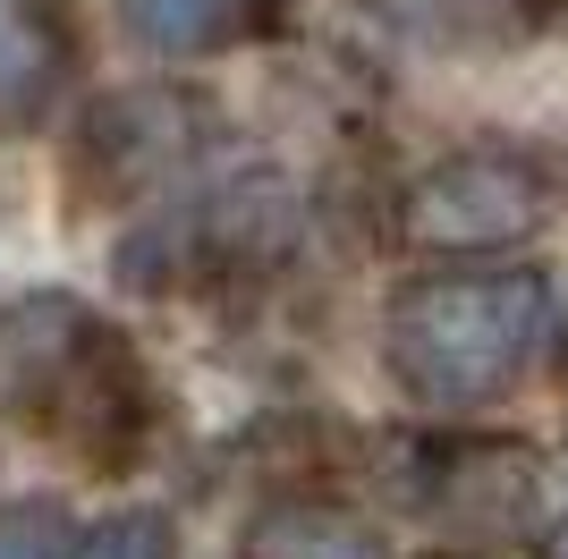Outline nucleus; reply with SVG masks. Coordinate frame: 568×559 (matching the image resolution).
<instances>
[{
  "label": "nucleus",
  "mask_w": 568,
  "mask_h": 559,
  "mask_svg": "<svg viewBox=\"0 0 568 559\" xmlns=\"http://www.w3.org/2000/svg\"><path fill=\"white\" fill-rule=\"evenodd\" d=\"M551 339V280L526 263H442L390 288L382 373L425 416H475L535 373Z\"/></svg>",
  "instance_id": "obj_1"
},
{
  "label": "nucleus",
  "mask_w": 568,
  "mask_h": 559,
  "mask_svg": "<svg viewBox=\"0 0 568 559\" xmlns=\"http://www.w3.org/2000/svg\"><path fill=\"white\" fill-rule=\"evenodd\" d=\"M0 390L43 441L94 475L136 466L162 433V390L136 339L69 288H34L0 314Z\"/></svg>",
  "instance_id": "obj_2"
},
{
  "label": "nucleus",
  "mask_w": 568,
  "mask_h": 559,
  "mask_svg": "<svg viewBox=\"0 0 568 559\" xmlns=\"http://www.w3.org/2000/svg\"><path fill=\"white\" fill-rule=\"evenodd\" d=\"M568 212V153L535 136H475L390 195V237L442 263H484L535 246Z\"/></svg>",
  "instance_id": "obj_3"
},
{
  "label": "nucleus",
  "mask_w": 568,
  "mask_h": 559,
  "mask_svg": "<svg viewBox=\"0 0 568 559\" xmlns=\"http://www.w3.org/2000/svg\"><path fill=\"white\" fill-rule=\"evenodd\" d=\"M128 246H162V263H136V272H128V280H144V288H179V280H187V288H255V280H272L288 263V246H297V195H288L281 170H237V179L187 195L170 221L136 230Z\"/></svg>",
  "instance_id": "obj_4"
},
{
  "label": "nucleus",
  "mask_w": 568,
  "mask_h": 559,
  "mask_svg": "<svg viewBox=\"0 0 568 559\" xmlns=\"http://www.w3.org/2000/svg\"><path fill=\"white\" fill-rule=\"evenodd\" d=\"M213 136H221V119H213L204 93H187V85H119L77 119V136H69L77 195H85V204L153 195V186L187 179Z\"/></svg>",
  "instance_id": "obj_5"
},
{
  "label": "nucleus",
  "mask_w": 568,
  "mask_h": 559,
  "mask_svg": "<svg viewBox=\"0 0 568 559\" xmlns=\"http://www.w3.org/2000/svg\"><path fill=\"white\" fill-rule=\"evenodd\" d=\"M399 500L458 535H526L544 517V458L509 433L399 441Z\"/></svg>",
  "instance_id": "obj_6"
},
{
  "label": "nucleus",
  "mask_w": 568,
  "mask_h": 559,
  "mask_svg": "<svg viewBox=\"0 0 568 559\" xmlns=\"http://www.w3.org/2000/svg\"><path fill=\"white\" fill-rule=\"evenodd\" d=\"M77 77V0H0V128H26Z\"/></svg>",
  "instance_id": "obj_7"
},
{
  "label": "nucleus",
  "mask_w": 568,
  "mask_h": 559,
  "mask_svg": "<svg viewBox=\"0 0 568 559\" xmlns=\"http://www.w3.org/2000/svg\"><path fill=\"white\" fill-rule=\"evenodd\" d=\"M119 26H128L136 51L204 60V51H237V43L288 34V0H119Z\"/></svg>",
  "instance_id": "obj_8"
},
{
  "label": "nucleus",
  "mask_w": 568,
  "mask_h": 559,
  "mask_svg": "<svg viewBox=\"0 0 568 559\" xmlns=\"http://www.w3.org/2000/svg\"><path fill=\"white\" fill-rule=\"evenodd\" d=\"M237 559H390V542L332 500H272L237 526Z\"/></svg>",
  "instance_id": "obj_9"
},
{
  "label": "nucleus",
  "mask_w": 568,
  "mask_h": 559,
  "mask_svg": "<svg viewBox=\"0 0 568 559\" xmlns=\"http://www.w3.org/2000/svg\"><path fill=\"white\" fill-rule=\"evenodd\" d=\"M69 559H179V535H170L162 509H119V517H102Z\"/></svg>",
  "instance_id": "obj_10"
},
{
  "label": "nucleus",
  "mask_w": 568,
  "mask_h": 559,
  "mask_svg": "<svg viewBox=\"0 0 568 559\" xmlns=\"http://www.w3.org/2000/svg\"><path fill=\"white\" fill-rule=\"evenodd\" d=\"M0 559H69V509L60 500H9L0 509Z\"/></svg>",
  "instance_id": "obj_11"
},
{
  "label": "nucleus",
  "mask_w": 568,
  "mask_h": 559,
  "mask_svg": "<svg viewBox=\"0 0 568 559\" xmlns=\"http://www.w3.org/2000/svg\"><path fill=\"white\" fill-rule=\"evenodd\" d=\"M544 559H568V509H560V517L544 526Z\"/></svg>",
  "instance_id": "obj_12"
},
{
  "label": "nucleus",
  "mask_w": 568,
  "mask_h": 559,
  "mask_svg": "<svg viewBox=\"0 0 568 559\" xmlns=\"http://www.w3.org/2000/svg\"><path fill=\"white\" fill-rule=\"evenodd\" d=\"M425 559H484V551H425Z\"/></svg>",
  "instance_id": "obj_13"
}]
</instances>
